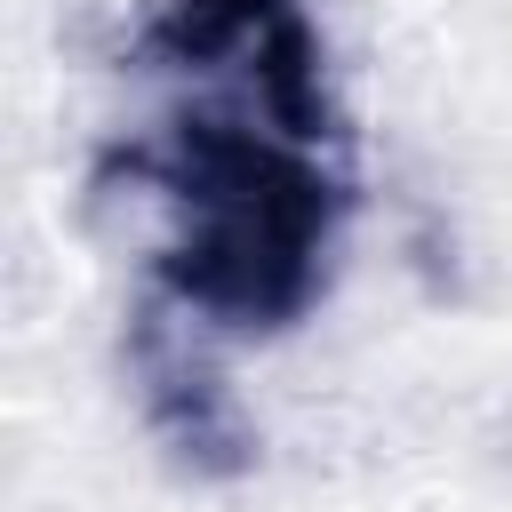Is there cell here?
I'll use <instances>...</instances> for the list:
<instances>
[{
    "instance_id": "6da1fadb",
    "label": "cell",
    "mask_w": 512,
    "mask_h": 512,
    "mask_svg": "<svg viewBox=\"0 0 512 512\" xmlns=\"http://www.w3.org/2000/svg\"><path fill=\"white\" fill-rule=\"evenodd\" d=\"M136 72L160 88L128 144V184L160 216V296L224 336L296 328L352 216L312 0H160Z\"/></svg>"
}]
</instances>
